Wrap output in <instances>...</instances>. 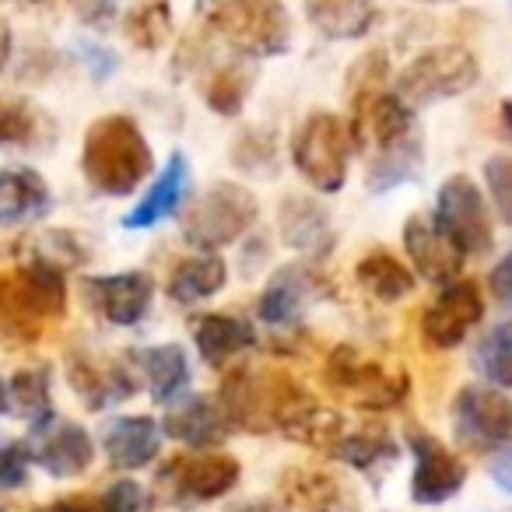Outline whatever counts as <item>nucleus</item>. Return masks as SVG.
Instances as JSON below:
<instances>
[{"label":"nucleus","mask_w":512,"mask_h":512,"mask_svg":"<svg viewBox=\"0 0 512 512\" xmlns=\"http://www.w3.org/2000/svg\"><path fill=\"white\" fill-rule=\"evenodd\" d=\"M39 512H151V495L134 481H116L102 495L57 498Z\"/></svg>","instance_id":"473e14b6"},{"label":"nucleus","mask_w":512,"mask_h":512,"mask_svg":"<svg viewBox=\"0 0 512 512\" xmlns=\"http://www.w3.org/2000/svg\"><path fill=\"white\" fill-rule=\"evenodd\" d=\"M407 446L414 453V477H411V498L418 505H439L453 498L467 481V463L439 442L432 432L407 428Z\"/></svg>","instance_id":"ddd939ff"},{"label":"nucleus","mask_w":512,"mask_h":512,"mask_svg":"<svg viewBox=\"0 0 512 512\" xmlns=\"http://www.w3.org/2000/svg\"><path fill=\"white\" fill-rule=\"evenodd\" d=\"M232 162L239 172L256 179L278 176V137L271 127H246L232 141Z\"/></svg>","instance_id":"f704fd0d"},{"label":"nucleus","mask_w":512,"mask_h":512,"mask_svg":"<svg viewBox=\"0 0 512 512\" xmlns=\"http://www.w3.org/2000/svg\"><path fill=\"white\" fill-rule=\"evenodd\" d=\"M4 411H11V400H8V383L0 379V414Z\"/></svg>","instance_id":"a18cd8bd"},{"label":"nucleus","mask_w":512,"mask_h":512,"mask_svg":"<svg viewBox=\"0 0 512 512\" xmlns=\"http://www.w3.org/2000/svg\"><path fill=\"white\" fill-rule=\"evenodd\" d=\"M306 15L327 39H362L376 22V0H306Z\"/></svg>","instance_id":"c756f323"},{"label":"nucleus","mask_w":512,"mask_h":512,"mask_svg":"<svg viewBox=\"0 0 512 512\" xmlns=\"http://www.w3.org/2000/svg\"><path fill=\"white\" fill-rule=\"evenodd\" d=\"M453 435L474 453L502 449L512 439V400L498 386H463L453 400Z\"/></svg>","instance_id":"9b49d317"},{"label":"nucleus","mask_w":512,"mask_h":512,"mask_svg":"<svg viewBox=\"0 0 512 512\" xmlns=\"http://www.w3.org/2000/svg\"><path fill=\"white\" fill-rule=\"evenodd\" d=\"M8 29H0V64H4V60H8Z\"/></svg>","instance_id":"49530a36"},{"label":"nucleus","mask_w":512,"mask_h":512,"mask_svg":"<svg viewBox=\"0 0 512 512\" xmlns=\"http://www.w3.org/2000/svg\"><path fill=\"white\" fill-rule=\"evenodd\" d=\"M102 449L116 470H141L162 449V425L148 414H123L102 425Z\"/></svg>","instance_id":"aec40b11"},{"label":"nucleus","mask_w":512,"mask_h":512,"mask_svg":"<svg viewBox=\"0 0 512 512\" xmlns=\"http://www.w3.org/2000/svg\"><path fill=\"white\" fill-rule=\"evenodd\" d=\"M64 372L71 390L78 393V400L88 411H106V407L130 400L137 393V379L130 376L123 362H102V358L71 351Z\"/></svg>","instance_id":"f3484780"},{"label":"nucleus","mask_w":512,"mask_h":512,"mask_svg":"<svg viewBox=\"0 0 512 512\" xmlns=\"http://www.w3.org/2000/svg\"><path fill=\"white\" fill-rule=\"evenodd\" d=\"M239 460L228 453H197L172 456L155 477L158 498L176 505H204L228 495L239 484Z\"/></svg>","instance_id":"1a4fd4ad"},{"label":"nucleus","mask_w":512,"mask_h":512,"mask_svg":"<svg viewBox=\"0 0 512 512\" xmlns=\"http://www.w3.org/2000/svg\"><path fill=\"white\" fill-rule=\"evenodd\" d=\"M502 123H505V130H509V137H512V99L502 102Z\"/></svg>","instance_id":"c03bdc74"},{"label":"nucleus","mask_w":512,"mask_h":512,"mask_svg":"<svg viewBox=\"0 0 512 512\" xmlns=\"http://www.w3.org/2000/svg\"><path fill=\"white\" fill-rule=\"evenodd\" d=\"M232 512H288V505L274 502V498H256V502H246V505H235Z\"/></svg>","instance_id":"37998d69"},{"label":"nucleus","mask_w":512,"mask_h":512,"mask_svg":"<svg viewBox=\"0 0 512 512\" xmlns=\"http://www.w3.org/2000/svg\"><path fill=\"white\" fill-rule=\"evenodd\" d=\"M421 165H425V137H421V130H414L404 141H393L386 148L372 151L365 183H369L372 193H386L393 186H404L411 179H418Z\"/></svg>","instance_id":"a878e982"},{"label":"nucleus","mask_w":512,"mask_h":512,"mask_svg":"<svg viewBox=\"0 0 512 512\" xmlns=\"http://www.w3.org/2000/svg\"><path fill=\"white\" fill-rule=\"evenodd\" d=\"M207 25L242 57H281L292 46V18L278 0H211Z\"/></svg>","instance_id":"39448f33"},{"label":"nucleus","mask_w":512,"mask_h":512,"mask_svg":"<svg viewBox=\"0 0 512 512\" xmlns=\"http://www.w3.org/2000/svg\"><path fill=\"white\" fill-rule=\"evenodd\" d=\"M425 4H442V0H425Z\"/></svg>","instance_id":"09e8293b"},{"label":"nucleus","mask_w":512,"mask_h":512,"mask_svg":"<svg viewBox=\"0 0 512 512\" xmlns=\"http://www.w3.org/2000/svg\"><path fill=\"white\" fill-rule=\"evenodd\" d=\"M351 130L341 116L316 109L299 123L292 137V162L299 176L320 193H341L348 183V155H351Z\"/></svg>","instance_id":"423d86ee"},{"label":"nucleus","mask_w":512,"mask_h":512,"mask_svg":"<svg viewBox=\"0 0 512 512\" xmlns=\"http://www.w3.org/2000/svg\"><path fill=\"white\" fill-rule=\"evenodd\" d=\"M67 313V285L57 264L29 256L18 271L0 274V341L36 344Z\"/></svg>","instance_id":"f03ea898"},{"label":"nucleus","mask_w":512,"mask_h":512,"mask_svg":"<svg viewBox=\"0 0 512 512\" xmlns=\"http://www.w3.org/2000/svg\"><path fill=\"white\" fill-rule=\"evenodd\" d=\"M162 432L176 442H186V446L207 449L225 439L228 421H225V414H221L218 400L186 397L169 407V414H165V421H162Z\"/></svg>","instance_id":"5701e85b"},{"label":"nucleus","mask_w":512,"mask_h":512,"mask_svg":"<svg viewBox=\"0 0 512 512\" xmlns=\"http://www.w3.org/2000/svg\"><path fill=\"white\" fill-rule=\"evenodd\" d=\"M137 365H141L155 404H176L190 386V358L179 344H155V348L137 351Z\"/></svg>","instance_id":"bb28decb"},{"label":"nucleus","mask_w":512,"mask_h":512,"mask_svg":"<svg viewBox=\"0 0 512 512\" xmlns=\"http://www.w3.org/2000/svg\"><path fill=\"white\" fill-rule=\"evenodd\" d=\"M355 278H358V285L379 302H400L418 288V278H414L411 267L400 264L397 256L386 253L383 246L369 249V253L358 260Z\"/></svg>","instance_id":"c85d7f7f"},{"label":"nucleus","mask_w":512,"mask_h":512,"mask_svg":"<svg viewBox=\"0 0 512 512\" xmlns=\"http://www.w3.org/2000/svg\"><path fill=\"white\" fill-rule=\"evenodd\" d=\"M249 88H253L249 71H242V67H218V71L207 78L204 99L218 116H235L242 106H246Z\"/></svg>","instance_id":"4c0bfd02"},{"label":"nucleus","mask_w":512,"mask_h":512,"mask_svg":"<svg viewBox=\"0 0 512 512\" xmlns=\"http://www.w3.org/2000/svg\"><path fill=\"white\" fill-rule=\"evenodd\" d=\"M404 249H407V256H411L414 271L425 281H432V285H453V281H460L463 253L453 246V239L435 225V218L411 214L404 225Z\"/></svg>","instance_id":"a211bd4d"},{"label":"nucleus","mask_w":512,"mask_h":512,"mask_svg":"<svg viewBox=\"0 0 512 512\" xmlns=\"http://www.w3.org/2000/svg\"><path fill=\"white\" fill-rule=\"evenodd\" d=\"M281 491L299 512H358V491L334 470L299 467L281 477Z\"/></svg>","instance_id":"6ab92c4d"},{"label":"nucleus","mask_w":512,"mask_h":512,"mask_svg":"<svg viewBox=\"0 0 512 512\" xmlns=\"http://www.w3.org/2000/svg\"><path fill=\"white\" fill-rule=\"evenodd\" d=\"M488 288L498 306L512 309V249L495 264V271H491V278H488Z\"/></svg>","instance_id":"a19ab883"},{"label":"nucleus","mask_w":512,"mask_h":512,"mask_svg":"<svg viewBox=\"0 0 512 512\" xmlns=\"http://www.w3.org/2000/svg\"><path fill=\"white\" fill-rule=\"evenodd\" d=\"M330 295L327 278L316 264H288L267 281L256 299V316L267 327H299L306 313Z\"/></svg>","instance_id":"f8f14e48"},{"label":"nucleus","mask_w":512,"mask_h":512,"mask_svg":"<svg viewBox=\"0 0 512 512\" xmlns=\"http://www.w3.org/2000/svg\"><path fill=\"white\" fill-rule=\"evenodd\" d=\"M50 130V120L32 102L0 95V148H32Z\"/></svg>","instance_id":"72a5a7b5"},{"label":"nucleus","mask_w":512,"mask_h":512,"mask_svg":"<svg viewBox=\"0 0 512 512\" xmlns=\"http://www.w3.org/2000/svg\"><path fill=\"white\" fill-rule=\"evenodd\" d=\"M488 474H491V481H495L498 488L512 495V446L498 449L495 460H491V467H488Z\"/></svg>","instance_id":"79ce46f5"},{"label":"nucleus","mask_w":512,"mask_h":512,"mask_svg":"<svg viewBox=\"0 0 512 512\" xmlns=\"http://www.w3.org/2000/svg\"><path fill=\"white\" fill-rule=\"evenodd\" d=\"M432 218L453 239V246L463 256H484L495 246V228H491L488 204H484L481 186L470 176H449L439 186V200H435Z\"/></svg>","instance_id":"9d476101"},{"label":"nucleus","mask_w":512,"mask_h":512,"mask_svg":"<svg viewBox=\"0 0 512 512\" xmlns=\"http://www.w3.org/2000/svg\"><path fill=\"white\" fill-rule=\"evenodd\" d=\"M22 4H32V8H39V4H57V0H22Z\"/></svg>","instance_id":"de8ad7c7"},{"label":"nucleus","mask_w":512,"mask_h":512,"mask_svg":"<svg viewBox=\"0 0 512 512\" xmlns=\"http://www.w3.org/2000/svg\"><path fill=\"white\" fill-rule=\"evenodd\" d=\"M278 221H281V239H285V246L299 249V253L313 256V260H323L337 242L330 214L323 211L313 197H306V193H292V197L281 200Z\"/></svg>","instance_id":"412c9836"},{"label":"nucleus","mask_w":512,"mask_h":512,"mask_svg":"<svg viewBox=\"0 0 512 512\" xmlns=\"http://www.w3.org/2000/svg\"><path fill=\"white\" fill-rule=\"evenodd\" d=\"M0 512H11V509H8V505H0Z\"/></svg>","instance_id":"8fccbe9b"},{"label":"nucleus","mask_w":512,"mask_h":512,"mask_svg":"<svg viewBox=\"0 0 512 512\" xmlns=\"http://www.w3.org/2000/svg\"><path fill=\"white\" fill-rule=\"evenodd\" d=\"M193 344H197L200 358H204L211 369L235 362L242 351H249L256 344V330L242 316L228 313H207L200 320H193Z\"/></svg>","instance_id":"b1692460"},{"label":"nucleus","mask_w":512,"mask_h":512,"mask_svg":"<svg viewBox=\"0 0 512 512\" xmlns=\"http://www.w3.org/2000/svg\"><path fill=\"white\" fill-rule=\"evenodd\" d=\"M228 281V267L218 253H197L186 256L172 267L169 274V299L179 306H193V302H204L211 295H218Z\"/></svg>","instance_id":"cd10ccee"},{"label":"nucleus","mask_w":512,"mask_h":512,"mask_svg":"<svg viewBox=\"0 0 512 512\" xmlns=\"http://www.w3.org/2000/svg\"><path fill=\"white\" fill-rule=\"evenodd\" d=\"M151 165H155L151 144L130 116H102L85 130L81 172L102 197H130L151 176Z\"/></svg>","instance_id":"f257e3e1"},{"label":"nucleus","mask_w":512,"mask_h":512,"mask_svg":"<svg viewBox=\"0 0 512 512\" xmlns=\"http://www.w3.org/2000/svg\"><path fill=\"white\" fill-rule=\"evenodd\" d=\"M123 29H127L134 46H141V50H158V46H165V39H169V32H172V8L165 0L137 4L127 15Z\"/></svg>","instance_id":"e433bc0d"},{"label":"nucleus","mask_w":512,"mask_h":512,"mask_svg":"<svg viewBox=\"0 0 512 512\" xmlns=\"http://www.w3.org/2000/svg\"><path fill=\"white\" fill-rule=\"evenodd\" d=\"M29 453L32 463L43 467L50 477L71 481V477L88 474V467L95 463V442L88 435V428H81L78 421H67L53 414L43 425H32Z\"/></svg>","instance_id":"4468645a"},{"label":"nucleus","mask_w":512,"mask_h":512,"mask_svg":"<svg viewBox=\"0 0 512 512\" xmlns=\"http://www.w3.org/2000/svg\"><path fill=\"white\" fill-rule=\"evenodd\" d=\"M186 186H190V165H186L183 151H176V155L169 158V165L155 176V183L148 186V193L123 214V228L141 232V228L162 225V221L172 218V214L179 211V204L186 200Z\"/></svg>","instance_id":"4be33fe9"},{"label":"nucleus","mask_w":512,"mask_h":512,"mask_svg":"<svg viewBox=\"0 0 512 512\" xmlns=\"http://www.w3.org/2000/svg\"><path fill=\"white\" fill-rule=\"evenodd\" d=\"M474 365L498 390H512V320L491 327L477 344Z\"/></svg>","instance_id":"c9c22d12"},{"label":"nucleus","mask_w":512,"mask_h":512,"mask_svg":"<svg viewBox=\"0 0 512 512\" xmlns=\"http://www.w3.org/2000/svg\"><path fill=\"white\" fill-rule=\"evenodd\" d=\"M260 204L239 183H214L207 193L193 200V207L183 218V239L200 253H211L228 242L242 239L256 225Z\"/></svg>","instance_id":"0eeeda50"},{"label":"nucleus","mask_w":512,"mask_h":512,"mask_svg":"<svg viewBox=\"0 0 512 512\" xmlns=\"http://www.w3.org/2000/svg\"><path fill=\"white\" fill-rule=\"evenodd\" d=\"M29 442L0 439V491H15L29 481Z\"/></svg>","instance_id":"ea45409f"},{"label":"nucleus","mask_w":512,"mask_h":512,"mask_svg":"<svg viewBox=\"0 0 512 512\" xmlns=\"http://www.w3.org/2000/svg\"><path fill=\"white\" fill-rule=\"evenodd\" d=\"M477 67L474 53L463 46H432V50L418 53L404 71L397 74V95L407 106H432L442 99H456V95L470 92L477 85Z\"/></svg>","instance_id":"6e6552de"},{"label":"nucleus","mask_w":512,"mask_h":512,"mask_svg":"<svg viewBox=\"0 0 512 512\" xmlns=\"http://www.w3.org/2000/svg\"><path fill=\"white\" fill-rule=\"evenodd\" d=\"M323 386L358 411H390L407 400L411 376L404 365H390L383 358L362 355L351 344H341L323 362Z\"/></svg>","instance_id":"20e7f679"},{"label":"nucleus","mask_w":512,"mask_h":512,"mask_svg":"<svg viewBox=\"0 0 512 512\" xmlns=\"http://www.w3.org/2000/svg\"><path fill=\"white\" fill-rule=\"evenodd\" d=\"M302 386L292 376L274 369H232L228 379L221 383L218 393V407L225 414L228 428L235 432H253V435H267L278 432L281 418L288 414V407L302 397Z\"/></svg>","instance_id":"7ed1b4c3"},{"label":"nucleus","mask_w":512,"mask_h":512,"mask_svg":"<svg viewBox=\"0 0 512 512\" xmlns=\"http://www.w3.org/2000/svg\"><path fill=\"white\" fill-rule=\"evenodd\" d=\"M8 400L11 411L18 418L32 421V425H43L53 414V372L50 365H29V369H18L8 383Z\"/></svg>","instance_id":"7c9ffc66"},{"label":"nucleus","mask_w":512,"mask_h":512,"mask_svg":"<svg viewBox=\"0 0 512 512\" xmlns=\"http://www.w3.org/2000/svg\"><path fill=\"white\" fill-rule=\"evenodd\" d=\"M50 207V186L36 169H0V225L36 221Z\"/></svg>","instance_id":"393cba45"},{"label":"nucleus","mask_w":512,"mask_h":512,"mask_svg":"<svg viewBox=\"0 0 512 512\" xmlns=\"http://www.w3.org/2000/svg\"><path fill=\"white\" fill-rule=\"evenodd\" d=\"M92 313H99L113 327H134L148 316L155 281L144 271H123V274H99V278L81 281Z\"/></svg>","instance_id":"dca6fc26"},{"label":"nucleus","mask_w":512,"mask_h":512,"mask_svg":"<svg viewBox=\"0 0 512 512\" xmlns=\"http://www.w3.org/2000/svg\"><path fill=\"white\" fill-rule=\"evenodd\" d=\"M481 320H484L481 288H477L474 281L460 278L442 288L432 306L425 309V316H421V337H425L432 348L449 351L467 341V334Z\"/></svg>","instance_id":"2eb2a0df"},{"label":"nucleus","mask_w":512,"mask_h":512,"mask_svg":"<svg viewBox=\"0 0 512 512\" xmlns=\"http://www.w3.org/2000/svg\"><path fill=\"white\" fill-rule=\"evenodd\" d=\"M484 183H488L491 204L502 214L505 225H512V155H495L484 165Z\"/></svg>","instance_id":"58836bf2"},{"label":"nucleus","mask_w":512,"mask_h":512,"mask_svg":"<svg viewBox=\"0 0 512 512\" xmlns=\"http://www.w3.org/2000/svg\"><path fill=\"white\" fill-rule=\"evenodd\" d=\"M330 453L358 470H379L397 460V442L390 439L383 425H362L355 432H344Z\"/></svg>","instance_id":"2f4dec72"}]
</instances>
